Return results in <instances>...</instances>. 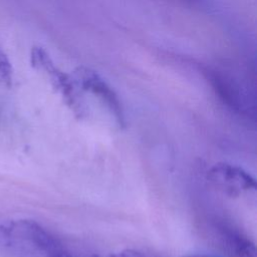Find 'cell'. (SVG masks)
Segmentation results:
<instances>
[{
    "label": "cell",
    "mask_w": 257,
    "mask_h": 257,
    "mask_svg": "<svg viewBox=\"0 0 257 257\" xmlns=\"http://www.w3.org/2000/svg\"><path fill=\"white\" fill-rule=\"evenodd\" d=\"M0 235L7 245L41 257H76L34 220L19 219L2 224Z\"/></svg>",
    "instance_id": "1"
},
{
    "label": "cell",
    "mask_w": 257,
    "mask_h": 257,
    "mask_svg": "<svg viewBox=\"0 0 257 257\" xmlns=\"http://www.w3.org/2000/svg\"><path fill=\"white\" fill-rule=\"evenodd\" d=\"M210 81L220 98L239 113H254L255 103L246 83L226 71L213 70L209 72Z\"/></svg>",
    "instance_id": "2"
},
{
    "label": "cell",
    "mask_w": 257,
    "mask_h": 257,
    "mask_svg": "<svg viewBox=\"0 0 257 257\" xmlns=\"http://www.w3.org/2000/svg\"><path fill=\"white\" fill-rule=\"evenodd\" d=\"M13 81V67L7 54L0 46V85L10 86Z\"/></svg>",
    "instance_id": "7"
},
{
    "label": "cell",
    "mask_w": 257,
    "mask_h": 257,
    "mask_svg": "<svg viewBox=\"0 0 257 257\" xmlns=\"http://www.w3.org/2000/svg\"><path fill=\"white\" fill-rule=\"evenodd\" d=\"M222 243L231 257H256L254 243L233 229L223 228L221 231Z\"/></svg>",
    "instance_id": "6"
},
{
    "label": "cell",
    "mask_w": 257,
    "mask_h": 257,
    "mask_svg": "<svg viewBox=\"0 0 257 257\" xmlns=\"http://www.w3.org/2000/svg\"><path fill=\"white\" fill-rule=\"evenodd\" d=\"M207 178L216 189L230 197H237L256 188V181L249 173L227 163L213 166L208 171Z\"/></svg>",
    "instance_id": "3"
},
{
    "label": "cell",
    "mask_w": 257,
    "mask_h": 257,
    "mask_svg": "<svg viewBox=\"0 0 257 257\" xmlns=\"http://www.w3.org/2000/svg\"><path fill=\"white\" fill-rule=\"evenodd\" d=\"M185 257H213V256H199V255H195V256H185Z\"/></svg>",
    "instance_id": "9"
},
{
    "label": "cell",
    "mask_w": 257,
    "mask_h": 257,
    "mask_svg": "<svg viewBox=\"0 0 257 257\" xmlns=\"http://www.w3.org/2000/svg\"><path fill=\"white\" fill-rule=\"evenodd\" d=\"M30 60L34 68L44 71L49 76L52 84L62 93L66 102L69 103L72 108L76 109V107H78L77 98L67 75L54 65L47 52L41 47L34 46L31 49Z\"/></svg>",
    "instance_id": "4"
},
{
    "label": "cell",
    "mask_w": 257,
    "mask_h": 257,
    "mask_svg": "<svg viewBox=\"0 0 257 257\" xmlns=\"http://www.w3.org/2000/svg\"><path fill=\"white\" fill-rule=\"evenodd\" d=\"M107 257H148V256L140 251H137V250L125 249V250H121L116 253L110 254Z\"/></svg>",
    "instance_id": "8"
},
{
    "label": "cell",
    "mask_w": 257,
    "mask_h": 257,
    "mask_svg": "<svg viewBox=\"0 0 257 257\" xmlns=\"http://www.w3.org/2000/svg\"><path fill=\"white\" fill-rule=\"evenodd\" d=\"M80 79L82 86L85 89L90 90L95 95H98V97H100L101 100L105 102L113 114L116 122L121 126L124 125V116L122 113L121 105L115 93L110 89V87L100 77H98V75L89 71L88 69L80 72Z\"/></svg>",
    "instance_id": "5"
}]
</instances>
